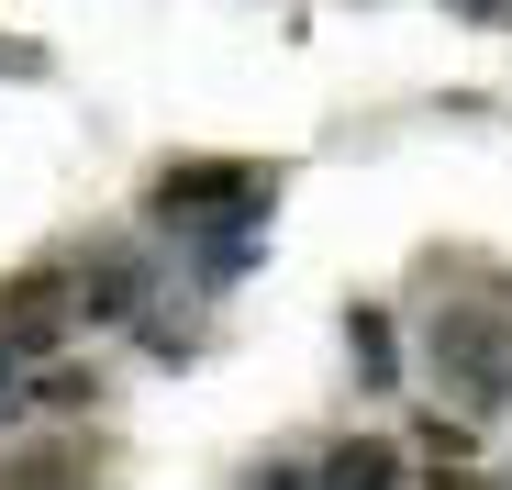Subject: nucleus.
Wrapping results in <instances>:
<instances>
[{"label": "nucleus", "instance_id": "20e7f679", "mask_svg": "<svg viewBox=\"0 0 512 490\" xmlns=\"http://www.w3.org/2000/svg\"><path fill=\"white\" fill-rule=\"evenodd\" d=\"M323 479H401V457H390V446H334Z\"/></svg>", "mask_w": 512, "mask_h": 490}, {"label": "nucleus", "instance_id": "7ed1b4c3", "mask_svg": "<svg viewBox=\"0 0 512 490\" xmlns=\"http://www.w3.org/2000/svg\"><path fill=\"white\" fill-rule=\"evenodd\" d=\"M346 346H357V379L390 390L401 379V346H390V312H346Z\"/></svg>", "mask_w": 512, "mask_h": 490}, {"label": "nucleus", "instance_id": "423d86ee", "mask_svg": "<svg viewBox=\"0 0 512 490\" xmlns=\"http://www.w3.org/2000/svg\"><path fill=\"white\" fill-rule=\"evenodd\" d=\"M12 401H23V368H12V346H0V424H12Z\"/></svg>", "mask_w": 512, "mask_h": 490}, {"label": "nucleus", "instance_id": "39448f33", "mask_svg": "<svg viewBox=\"0 0 512 490\" xmlns=\"http://www.w3.org/2000/svg\"><path fill=\"white\" fill-rule=\"evenodd\" d=\"M446 12H468V23H490V34H501V23H512V0H446Z\"/></svg>", "mask_w": 512, "mask_h": 490}, {"label": "nucleus", "instance_id": "f257e3e1", "mask_svg": "<svg viewBox=\"0 0 512 490\" xmlns=\"http://www.w3.org/2000/svg\"><path fill=\"white\" fill-rule=\"evenodd\" d=\"M423 357H435V390L457 401V413H512V279L479 268L446 312H435V335H423Z\"/></svg>", "mask_w": 512, "mask_h": 490}, {"label": "nucleus", "instance_id": "f03ea898", "mask_svg": "<svg viewBox=\"0 0 512 490\" xmlns=\"http://www.w3.org/2000/svg\"><path fill=\"white\" fill-rule=\"evenodd\" d=\"M268 201H279V179H268V168H234V156H190V168H167V179L145 190V212L179 223V234H190V223H223V212H268Z\"/></svg>", "mask_w": 512, "mask_h": 490}, {"label": "nucleus", "instance_id": "0eeeda50", "mask_svg": "<svg viewBox=\"0 0 512 490\" xmlns=\"http://www.w3.org/2000/svg\"><path fill=\"white\" fill-rule=\"evenodd\" d=\"M0 78H34V45H12V34H0Z\"/></svg>", "mask_w": 512, "mask_h": 490}]
</instances>
